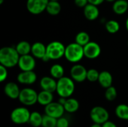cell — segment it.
<instances>
[{
	"label": "cell",
	"instance_id": "6da1fadb",
	"mask_svg": "<svg viewBox=\"0 0 128 127\" xmlns=\"http://www.w3.org/2000/svg\"><path fill=\"white\" fill-rule=\"evenodd\" d=\"M20 54L16 48L4 46L0 49V64L7 68H11L18 64Z\"/></svg>",
	"mask_w": 128,
	"mask_h": 127
},
{
	"label": "cell",
	"instance_id": "7a4b0ae2",
	"mask_svg": "<svg viewBox=\"0 0 128 127\" xmlns=\"http://www.w3.org/2000/svg\"><path fill=\"white\" fill-rule=\"evenodd\" d=\"M75 91V85L72 78L63 76L57 81L56 93L61 97L69 98Z\"/></svg>",
	"mask_w": 128,
	"mask_h": 127
},
{
	"label": "cell",
	"instance_id": "3957f363",
	"mask_svg": "<svg viewBox=\"0 0 128 127\" xmlns=\"http://www.w3.org/2000/svg\"><path fill=\"white\" fill-rule=\"evenodd\" d=\"M85 56L84 48L82 46L77 43H71L68 44L65 48L64 57L71 63H78Z\"/></svg>",
	"mask_w": 128,
	"mask_h": 127
},
{
	"label": "cell",
	"instance_id": "277c9868",
	"mask_svg": "<svg viewBox=\"0 0 128 127\" xmlns=\"http://www.w3.org/2000/svg\"><path fill=\"white\" fill-rule=\"evenodd\" d=\"M65 46L60 41H52L46 46V55L50 60H58L65 53Z\"/></svg>",
	"mask_w": 128,
	"mask_h": 127
},
{
	"label": "cell",
	"instance_id": "5b68a950",
	"mask_svg": "<svg viewBox=\"0 0 128 127\" xmlns=\"http://www.w3.org/2000/svg\"><path fill=\"white\" fill-rule=\"evenodd\" d=\"M31 113L26 107H17L10 113V120L17 125H22L28 123Z\"/></svg>",
	"mask_w": 128,
	"mask_h": 127
},
{
	"label": "cell",
	"instance_id": "8992f818",
	"mask_svg": "<svg viewBox=\"0 0 128 127\" xmlns=\"http://www.w3.org/2000/svg\"><path fill=\"white\" fill-rule=\"evenodd\" d=\"M38 94L34 89L26 88L20 91L18 99L22 105L31 106L38 103Z\"/></svg>",
	"mask_w": 128,
	"mask_h": 127
},
{
	"label": "cell",
	"instance_id": "52a82bcc",
	"mask_svg": "<svg viewBox=\"0 0 128 127\" xmlns=\"http://www.w3.org/2000/svg\"><path fill=\"white\" fill-rule=\"evenodd\" d=\"M90 118L94 123L102 125L109 121L110 114L105 108L102 106H94L90 112Z\"/></svg>",
	"mask_w": 128,
	"mask_h": 127
},
{
	"label": "cell",
	"instance_id": "ba28073f",
	"mask_svg": "<svg viewBox=\"0 0 128 127\" xmlns=\"http://www.w3.org/2000/svg\"><path fill=\"white\" fill-rule=\"evenodd\" d=\"M49 1L50 0H27V10L32 14H40L46 10Z\"/></svg>",
	"mask_w": 128,
	"mask_h": 127
},
{
	"label": "cell",
	"instance_id": "9c48e42d",
	"mask_svg": "<svg viewBox=\"0 0 128 127\" xmlns=\"http://www.w3.org/2000/svg\"><path fill=\"white\" fill-rule=\"evenodd\" d=\"M44 112L46 115L58 119L63 116L65 110H64V106L62 105L60 103L52 102L45 106Z\"/></svg>",
	"mask_w": 128,
	"mask_h": 127
},
{
	"label": "cell",
	"instance_id": "30bf717a",
	"mask_svg": "<svg viewBox=\"0 0 128 127\" xmlns=\"http://www.w3.org/2000/svg\"><path fill=\"white\" fill-rule=\"evenodd\" d=\"M86 68L82 64H74L70 69V76L72 79L77 82H82L87 79Z\"/></svg>",
	"mask_w": 128,
	"mask_h": 127
},
{
	"label": "cell",
	"instance_id": "8fae6325",
	"mask_svg": "<svg viewBox=\"0 0 128 127\" xmlns=\"http://www.w3.org/2000/svg\"><path fill=\"white\" fill-rule=\"evenodd\" d=\"M83 48L85 57L89 59L97 58L101 53V48L100 45L94 41H90L86 46H84Z\"/></svg>",
	"mask_w": 128,
	"mask_h": 127
},
{
	"label": "cell",
	"instance_id": "7c38bea8",
	"mask_svg": "<svg viewBox=\"0 0 128 127\" xmlns=\"http://www.w3.org/2000/svg\"><path fill=\"white\" fill-rule=\"evenodd\" d=\"M36 61L34 57L31 55H20L18 66L22 71H31L33 70L35 67Z\"/></svg>",
	"mask_w": 128,
	"mask_h": 127
},
{
	"label": "cell",
	"instance_id": "4fadbf2b",
	"mask_svg": "<svg viewBox=\"0 0 128 127\" xmlns=\"http://www.w3.org/2000/svg\"><path fill=\"white\" fill-rule=\"evenodd\" d=\"M37 80V75L33 71H22L17 76V81L23 85H32Z\"/></svg>",
	"mask_w": 128,
	"mask_h": 127
},
{
	"label": "cell",
	"instance_id": "5bb4252c",
	"mask_svg": "<svg viewBox=\"0 0 128 127\" xmlns=\"http://www.w3.org/2000/svg\"><path fill=\"white\" fill-rule=\"evenodd\" d=\"M40 86L42 90L53 93L56 91L57 81L53 77L44 76L40 81Z\"/></svg>",
	"mask_w": 128,
	"mask_h": 127
},
{
	"label": "cell",
	"instance_id": "9a60e30c",
	"mask_svg": "<svg viewBox=\"0 0 128 127\" xmlns=\"http://www.w3.org/2000/svg\"><path fill=\"white\" fill-rule=\"evenodd\" d=\"M20 88L15 82H8L4 88V92L7 97L12 100H16L19 98L20 94Z\"/></svg>",
	"mask_w": 128,
	"mask_h": 127
},
{
	"label": "cell",
	"instance_id": "2e32d148",
	"mask_svg": "<svg viewBox=\"0 0 128 127\" xmlns=\"http://www.w3.org/2000/svg\"><path fill=\"white\" fill-rule=\"evenodd\" d=\"M83 8H84V10H83L84 16H86V18L88 20L93 21V20H95L96 19H98V17L99 16L100 11H99V9L97 5L88 3Z\"/></svg>",
	"mask_w": 128,
	"mask_h": 127
},
{
	"label": "cell",
	"instance_id": "e0dca14e",
	"mask_svg": "<svg viewBox=\"0 0 128 127\" xmlns=\"http://www.w3.org/2000/svg\"><path fill=\"white\" fill-rule=\"evenodd\" d=\"M31 53L34 58L42 59L46 55V46L40 42H35L32 45Z\"/></svg>",
	"mask_w": 128,
	"mask_h": 127
},
{
	"label": "cell",
	"instance_id": "ac0fdd59",
	"mask_svg": "<svg viewBox=\"0 0 128 127\" xmlns=\"http://www.w3.org/2000/svg\"><path fill=\"white\" fill-rule=\"evenodd\" d=\"M112 82H113L112 76L109 71L104 70V71H102L100 73L99 78H98V82L103 88H107L112 86Z\"/></svg>",
	"mask_w": 128,
	"mask_h": 127
},
{
	"label": "cell",
	"instance_id": "d6986e66",
	"mask_svg": "<svg viewBox=\"0 0 128 127\" xmlns=\"http://www.w3.org/2000/svg\"><path fill=\"white\" fill-rule=\"evenodd\" d=\"M112 10L114 13L118 15L124 14L128 10V1L126 0H116L112 5Z\"/></svg>",
	"mask_w": 128,
	"mask_h": 127
},
{
	"label": "cell",
	"instance_id": "ffe728a7",
	"mask_svg": "<svg viewBox=\"0 0 128 127\" xmlns=\"http://www.w3.org/2000/svg\"><path fill=\"white\" fill-rule=\"evenodd\" d=\"M53 100V94L52 92L46 91H42L40 93H38V103L41 106H47L50 103H52Z\"/></svg>",
	"mask_w": 128,
	"mask_h": 127
},
{
	"label": "cell",
	"instance_id": "44dd1931",
	"mask_svg": "<svg viewBox=\"0 0 128 127\" xmlns=\"http://www.w3.org/2000/svg\"><path fill=\"white\" fill-rule=\"evenodd\" d=\"M65 112L68 113H75L80 108V103L74 98H67V100L64 105Z\"/></svg>",
	"mask_w": 128,
	"mask_h": 127
},
{
	"label": "cell",
	"instance_id": "7402d4cb",
	"mask_svg": "<svg viewBox=\"0 0 128 127\" xmlns=\"http://www.w3.org/2000/svg\"><path fill=\"white\" fill-rule=\"evenodd\" d=\"M61 10H62L61 4L58 1H49L46 9V12L52 16L58 15L61 12Z\"/></svg>",
	"mask_w": 128,
	"mask_h": 127
},
{
	"label": "cell",
	"instance_id": "603a6c76",
	"mask_svg": "<svg viewBox=\"0 0 128 127\" xmlns=\"http://www.w3.org/2000/svg\"><path fill=\"white\" fill-rule=\"evenodd\" d=\"M16 49L20 54V55H28L32 51V45L26 40L20 41L16 46Z\"/></svg>",
	"mask_w": 128,
	"mask_h": 127
},
{
	"label": "cell",
	"instance_id": "cb8c5ba5",
	"mask_svg": "<svg viewBox=\"0 0 128 127\" xmlns=\"http://www.w3.org/2000/svg\"><path fill=\"white\" fill-rule=\"evenodd\" d=\"M43 121V115L38 112H33L31 113L28 124H30L33 127H41Z\"/></svg>",
	"mask_w": 128,
	"mask_h": 127
},
{
	"label": "cell",
	"instance_id": "d4e9b609",
	"mask_svg": "<svg viewBox=\"0 0 128 127\" xmlns=\"http://www.w3.org/2000/svg\"><path fill=\"white\" fill-rule=\"evenodd\" d=\"M50 72V75L52 77H53L54 79H59L64 76V67L61 64H55L51 67Z\"/></svg>",
	"mask_w": 128,
	"mask_h": 127
},
{
	"label": "cell",
	"instance_id": "484cf974",
	"mask_svg": "<svg viewBox=\"0 0 128 127\" xmlns=\"http://www.w3.org/2000/svg\"><path fill=\"white\" fill-rule=\"evenodd\" d=\"M116 116L122 120L128 121V106L126 104H119L116 108Z\"/></svg>",
	"mask_w": 128,
	"mask_h": 127
},
{
	"label": "cell",
	"instance_id": "4316f807",
	"mask_svg": "<svg viewBox=\"0 0 128 127\" xmlns=\"http://www.w3.org/2000/svg\"><path fill=\"white\" fill-rule=\"evenodd\" d=\"M75 42L78 44L84 46L88 43L90 42V36L89 34L86 31H80L79 32L75 37Z\"/></svg>",
	"mask_w": 128,
	"mask_h": 127
},
{
	"label": "cell",
	"instance_id": "83f0119b",
	"mask_svg": "<svg viewBox=\"0 0 128 127\" xmlns=\"http://www.w3.org/2000/svg\"><path fill=\"white\" fill-rule=\"evenodd\" d=\"M106 31L110 34H116L117 33L120 29V25L119 23L116 20H109L106 22L105 25Z\"/></svg>",
	"mask_w": 128,
	"mask_h": 127
},
{
	"label": "cell",
	"instance_id": "f1b7e54d",
	"mask_svg": "<svg viewBox=\"0 0 128 127\" xmlns=\"http://www.w3.org/2000/svg\"><path fill=\"white\" fill-rule=\"evenodd\" d=\"M57 119L52 118L50 115H43V121H42V127H56Z\"/></svg>",
	"mask_w": 128,
	"mask_h": 127
},
{
	"label": "cell",
	"instance_id": "f546056e",
	"mask_svg": "<svg viewBox=\"0 0 128 127\" xmlns=\"http://www.w3.org/2000/svg\"><path fill=\"white\" fill-rule=\"evenodd\" d=\"M117 97V91L116 88L115 87H113L112 85L106 88V91H105V98L108 100V101H114Z\"/></svg>",
	"mask_w": 128,
	"mask_h": 127
},
{
	"label": "cell",
	"instance_id": "4dcf8cb0",
	"mask_svg": "<svg viewBox=\"0 0 128 127\" xmlns=\"http://www.w3.org/2000/svg\"><path fill=\"white\" fill-rule=\"evenodd\" d=\"M100 73L95 69H90L87 72V80L92 82L98 81Z\"/></svg>",
	"mask_w": 128,
	"mask_h": 127
},
{
	"label": "cell",
	"instance_id": "1f68e13d",
	"mask_svg": "<svg viewBox=\"0 0 128 127\" xmlns=\"http://www.w3.org/2000/svg\"><path fill=\"white\" fill-rule=\"evenodd\" d=\"M56 127H69V121L66 118L63 116L57 119Z\"/></svg>",
	"mask_w": 128,
	"mask_h": 127
},
{
	"label": "cell",
	"instance_id": "d6a6232c",
	"mask_svg": "<svg viewBox=\"0 0 128 127\" xmlns=\"http://www.w3.org/2000/svg\"><path fill=\"white\" fill-rule=\"evenodd\" d=\"M8 68L3 65H0V82H3L8 77Z\"/></svg>",
	"mask_w": 128,
	"mask_h": 127
},
{
	"label": "cell",
	"instance_id": "836d02e7",
	"mask_svg": "<svg viewBox=\"0 0 128 127\" xmlns=\"http://www.w3.org/2000/svg\"><path fill=\"white\" fill-rule=\"evenodd\" d=\"M75 4L79 7H84L88 4V0H74Z\"/></svg>",
	"mask_w": 128,
	"mask_h": 127
},
{
	"label": "cell",
	"instance_id": "e575fe53",
	"mask_svg": "<svg viewBox=\"0 0 128 127\" xmlns=\"http://www.w3.org/2000/svg\"><path fill=\"white\" fill-rule=\"evenodd\" d=\"M102 127H117V126L113 122L107 121L106 122H105L104 124H102Z\"/></svg>",
	"mask_w": 128,
	"mask_h": 127
},
{
	"label": "cell",
	"instance_id": "d590c367",
	"mask_svg": "<svg viewBox=\"0 0 128 127\" xmlns=\"http://www.w3.org/2000/svg\"><path fill=\"white\" fill-rule=\"evenodd\" d=\"M88 3L98 6V5L101 4L105 0H88Z\"/></svg>",
	"mask_w": 128,
	"mask_h": 127
},
{
	"label": "cell",
	"instance_id": "8d00e7d4",
	"mask_svg": "<svg viewBox=\"0 0 128 127\" xmlns=\"http://www.w3.org/2000/svg\"><path fill=\"white\" fill-rule=\"evenodd\" d=\"M90 127H102V125H101V124H95V123H94V124H92Z\"/></svg>",
	"mask_w": 128,
	"mask_h": 127
},
{
	"label": "cell",
	"instance_id": "74e56055",
	"mask_svg": "<svg viewBox=\"0 0 128 127\" xmlns=\"http://www.w3.org/2000/svg\"><path fill=\"white\" fill-rule=\"evenodd\" d=\"M126 28H127V30L128 31V18L127 19V20H126Z\"/></svg>",
	"mask_w": 128,
	"mask_h": 127
},
{
	"label": "cell",
	"instance_id": "f35d334b",
	"mask_svg": "<svg viewBox=\"0 0 128 127\" xmlns=\"http://www.w3.org/2000/svg\"><path fill=\"white\" fill-rule=\"evenodd\" d=\"M105 1H109V2H114V1H116V0H105Z\"/></svg>",
	"mask_w": 128,
	"mask_h": 127
},
{
	"label": "cell",
	"instance_id": "ab89813d",
	"mask_svg": "<svg viewBox=\"0 0 128 127\" xmlns=\"http://www.w3.org/2000/svg\"><path fill=\"white\" fill-rule=\"evenodd\" d=\"M4 2V0H0V4H2Z\"/></svg>",
	"mask_w": 128,
	"mask_h": 127
},
{
	"label": "cell",
	"instance_id": "60d3db41",
	"mask_svg": "<svg viewBox=\"0 0 128 127\" xmlns=\"http://www.w3.org/2000/svg\"><path fill=\"white\" fill-rule=\"evenodd\" d=\"M50 1H58V0H50Z\"/></svg>",
	"mask_w": 128,
	"mask_h": 127
},
{
	"label": "cell",
	"instance_id": "b9f144b4",
	"mask_svg": "<svg viewBox=\"0 0 128 127\" xmlns=\"http://www.w3.org/2000/svg\"></svg>",
	"mask_w": 128,
	"mask_h": 127
}]
</instances>
